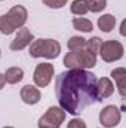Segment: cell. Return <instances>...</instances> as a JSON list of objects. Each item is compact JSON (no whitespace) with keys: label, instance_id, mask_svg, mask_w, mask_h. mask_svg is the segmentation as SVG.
I'll use <instances>...</instances> for the list:
<instances>
[{"label":"cell","instance_id":"obj_1","mask_svg":"<svg viewBox=\"0 0 126 128\" xmlns=\"http://www.w3.org/2000/svg\"><path fill=\"white\" fill-rule=\"evenodd\" d=\"M96 78L94 73L82 68L63 72L55 82L58 103L64 112L79 115L85 107L96 101Z\"/></svg>","mask_w":126,"mask_h":128},{"label":"cell","instance_id":"obj_2","mask_svg":"<svg viewBox=\"0 0 126 128\" xmlns=\"http://www.w3.org/2000/svg\"><path fill=\"white\" fill-rule=\"evenodd\" d=\"M27 16H28V12L24 6H21V4L13 6L7 14L0 16V33L12 34L13 32L19 30L25 24Z\"/></svg>","mask_w":126,"mask_h":128},{"label":"cell","instance_id":"obj_3","mask_svg":"<svg viewBox=\"0 0 126 128\" xmlns=\"http://www.w3.org/2000/svg\"><path fill=\"white\" fill-rule=\"evenodd\" d=\"M96 64V54H94L86 46L79 51H70L64 57V66L67 68H92Z\"/></svg>","mask_w":126,"mask_h":128},{"label":"cell","instance_id":"obj_4","mask_svg":"<svg viewBox=\"0 0 126 128\" xmlns=\"http://www.w3.org/2000/svg\"><path fill=\"white\" fill-rule=\"evenodd\" d=\"M30 55L33 58H40V57H45V58H57L61 52V45L58 40H54V39H37V40H33L30 43Z\"/></svg>","mask_w":126,"mask_h":128},{"label":"cell","instance_id":"obj_5","mask_svg":"<svg viewBox=\"0 0 126 128\" xmlns=\"http://www.w3.org/2000/svg\"><path fill=\"white\" fill-rule=\"evenodd\" d=\"M123 52H125V48L119 40L102 42L99 48V55L105 63H113V61L120 60L123 57Z\"/></svg>","mask_w":126,"mask_h":128},{"label":"cell","instance_id":"obj_6","mask_svg":"<svg viewBox=\"0 0 126 128\" xmlns=\"http://www.w3.org/2000/svg\"><path fill=\"white\" fill-rule=\"evenodd\" d=\"M64 119H65V112L61 107L52 106L39 119L37 125H39V128H60L61 124L64 122Z\"/></svg>","mask_w":126,"mask_h":128},{"label":"cell","instance_id":"obj_7","mask_svg":"<svg viewBox=\"0 0 126 128\" xmlns=\"http://www.w3.org/2000/svg\"><path fill=\"white\" fill-rule=\"evenodd\" d=\"M54 66L51 63H42V64H37L36 70H34V84L39 86V88H45L51 84L52 78H54Z\"/></svg>","mask_w":126,"mask_h":128},{"label":"cell","instance_id":"obj_8","mask_svg":"<svg viewBox=\"0 0 126 128\" xmlns=\"http://www.w3.org/2000/svg\"><path fill=\"white\" fill-rule=\"evenodd\" d=\"M120 119H122V115H120V110L116 106H105L99 112V122L105 128L117 127Z\"/></svg>","mask_w":126,"mask_h":128},{"label":"cell","instance_id":"obj_9","mask_svg":"<svg viewBox=\"0 0 126 128\" xmlns=\"http://www.w3.org/2000/svg\"><path fill=\"white\" fill-rule=\"evenodd\" d=\"M33 40H34L33 33L30 32L28 28H25V27H21L19 32L16 33L15 39H13L12 43H10V49H12V51H22L24 48H27V46L31 43Z\"/></svg>","mask_w":126,"mask_h":128},{"label":"cell","instance_id":"obj_10","mask_svg":"<svg viewBox=\"0 0 126 128\" xmlns=\"http://www.w3.org/2000/svg\"><path fill=\"white\" fill-rule=\"evenodd\" d=\"M114 92V85L108 78H101L96 80V101H102Z\"/></svg>","mask_w":126,"mask_h":128},{"label":"cell","instance_id":"obj_11","mask_svg":"<svg viewBox=\"0 0 126 128\" xmlns=\"http://www.w3.org/2000/svg\"><path fill=\"white\" fill-rule=\"evenodd\" d=\"M21 98L25 104H37L42 98L40 91L33 86V85H25L22 90H21Z\"/></svg>","mask_w":126,"mask_h":128},{"label":"cell","instance_id":"obj_12","mask_svg":"<svg viewBox=\"0 0 126 128\" xmlns=\"http://www.w3.org/2000/svg\"><path fill=\"white\" fill-rule=\"evenodd\" d=\"M111 78L116 82V86L119 90V94L122 97L126 96V70L123 67H117L111 72Z\"/></svg>","mask_w":126,"mask_h":128},{"label":"cell","instance_id":"obj_13","mask_svg":"<svg viewBox=\"0 0 126 128\" xmlns=\"http://www.w3.org/2000/svg\"><path fill=\"white\" fill-rule=\"evenodd\" d=\"M24 78V70L19 68V67H9L6 72H4V79L7 84L10 85H15L18 82H21Z\"/></svg>","mask_w":126,"mask_h":128},{"label":"cell","instance_id":"obj_14","mask_svg":"<svg viewBox=\"0 0 126 128\" xmlns=\"http://www.w3.org/2000/svg\"><path fill=\"white\" fill-rule=\"evenodd\" d=\"M116 26V16H113L111 14H105L102 16L98 18V28L104 33H110Z\"/></svg>","mask_w":126,"mask_h":128},{"label":"cell","instance_id":"obj_15","mask_svg":"<svg viewBox=\"0 0 126 128\" xmlns=\"http://www.w3.org/2000/svg\"><path fill=\"white\" fill-rule=\"evenodd\" d=\"M73 27L79 32H83V33H91L94 30V26L89 20L86 18H74L73 20Z\"/></svg>","mask_w":126,"mask_h":128},{"label":"cell","instance_id":"obj_16","mask_svg":"<svg viewBox=\"0 0 126 128\" xmlns=\"http://www.w3.org/2000/svg\"><path fill=\"white\" fill-rule=\"evenodd\" d=\"M67 46L70 51H79V49H83L86 46V39L83 37H79V36H73L70 37V40L67 42Z\"/></svg>","mask_w":126,"mask_h":128},{"label":"cell","instance_id":"obj_17","mask_svg":"<svg viewBox=\"0 0 126 128\" xmlns=\"http://www.w3.org/2000/svg\"><path fill=\"white\" fill-rule=\"evenodd\" d=\"M86 2V6H88V10L91 12H101L102 9H105L107 6V0H85Z\"/></svg>","mask_w":126,"mask_h":128},{"label":"cell","instance_id":"obj_18","mask_svg":"<svg viewBox=\"0 0 126 128\" xmlns=\"http://www.w3.org/2000/svg\"><path fill=\"white\" fill-rule=\"evenodd\" d=\"M71 12L74 15H85L88 12V6L85 0H74L71 3Z\"/></svg>","mask_w":126,"mask_h":128},{"label":"cell","instance_id":"obj_19","mask_svg":"<svg viewBox=\"0 0 126 128\" xmlns=\"http://www.w3.org/2000/svg\"><path fill=\"white\" fill-rule=\"evenodd\" d=\"M101 43H102V40L99 39V37H92V39H89V40H86V48L88 49H91L94 54L96 52H99V48H101Z\"/></svg>","mask_w":126,"mask_h":128},{"label":"cell","instance_id":"obj_20","mask_svg":"<svg viewBox=\"0 0 126 128\" xmlns=\"http://www.w3.org/2000/svg\"><path fill=\"white\" fill-rule=\"evenodd\" d=\"M43 4L52 9H61L67 4V0H43Z\"/></svg>","mask_w":126,"mask_h":128},{"label":"cell","instance_id":"obj_21","mask_svg":"<svg viewBox=\"0 0 126 128\" xmlns=\"http://www.w3.org/2000/svg\"><path fill=\"white\" fill-rule=\"evenodd\" d=\"M67 128H86V124H85L83 119H80V118H74V119H71V121L68 122Z\"/></svg>","mask_w":126,"mask_h":128},{"label":"cell","instance_id":"obj_22","mask_svg":"<svg viewBox=\"0 0 126 128\" xmlns=\"http://www.w3.org/2000/svg\"><path fill=\"white\" fill-rule=\"evenodd\" d=\"M4 84H6V79H4V74H1L0 73V90L4 86Z\"/></svg>","mask_w":126,"mask_h":128},{"label":"cell","instance_id":"obj_23","mask_svg":"<svg viewBox=\"0 0 126 128\" xmlns=\"http://www.w3.org/2000/svg\"><path fill=\"white\" fill-rule=\"evenodd\" d=\"M125 27H126V21H122V26H120V34L125 36Z\"/></svg>","mask_w":126,"mask_h":128},{"label":"cell","instance_id":"obj_24","mask_svg":"<svg viewBox=\"0 0 126 128\" xmlns=\"http://www.w3.org/2000/svg\"><path fill=\"white\" fill-rule=\"evenodd\" d=\"M3 128H13V127H3Z\"/></svg>","mask_w":126,"mask_h":128},{"label":"cell","instance_id":"obj_25","mask_svg":"<svg viewBox=\"0 0 126 128\" xmlns=\"http://www.w3.org/2000/svg\"><path fill=\"white\" fill-rule=\"evenodd\" d=\"M0 55H1V51H0Z\"/></svg>","mask_w":126,"mask_h":128},{"label":"cell","instance_id":"obj_26","mask_svg":"<svg viewBox=\"0 0 126 128\" xmlns=\"http://www.w3.org/2000/svg\"><path fill=\"white\" fill-rule=\"evenodd\" d=\"M0 2H3V0H0Z\"/></svg>","mask_w":126,"mask_h":128}]
</instances>
